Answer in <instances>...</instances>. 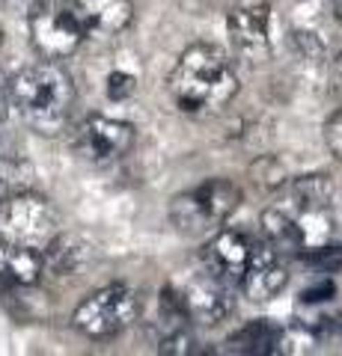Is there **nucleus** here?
<instances>
[{
    "label": "nucleus",
    "instance_id": "f257e3e1",
    "mask_svg": "<svg viewBox=\"0 0 342 356\" xmlns=\"http://www.w3.org/2000/svg\"><path fill=\"white\" fill-rule=\"evenodd\" d=\"M167 86L182 113H217L238 95V74L220 48L196 42L176 60Z\"/></svg>",
    "mask_w": 342,
    "mask_h": 356
},
{
    "label": "nucleus",
    "instance_id": "f03ea898",
    "mask_svg": "<svg viewBox=\"0 0 342 356\" xmlns=\"http://www.w3.org/2000/svg\"><path fill=\"white\" fill-rule=\"evenodd\" d=\"M9 104H15L24 125L33 131L45 137L60 134L75 107L72 74L54 60L27 65L9 81Z\"/></svg>",
    "mask_w": 342,
    "mask_h": 356
},
{
    "label": "nucleus",
    "instance_id": "7ed1b4c3",
    "mask_svg": "<svg viewBox=\"0 0 342 356\" xmlns=\"http://www.w3.org/2000/svg\"><path fill=\"white\" fill-rule=\"evenodd\" d=\"M241 202V191L229 178H208V181L176 193L170 202V220L182 235H205L217 229Z\"/></svg>",
    "mask_w": 342,
    "mask_h": 356
},
{
    "label": "nucleus",
    "instance_id": "20e7f679",
    "mask_svg": "<svg viewBox=\"0 0 342 356\" xmlns=\"http://www.w3.org/2000/svg\"><path fill=\"white\" fill-rule=\"evenodd\" d=\"M140 318V294L131 285L114 282L93 291L75 309L72 324L90 339H114Z\"/></svg>",
    "mask_w": 342,
    "mask_h": 356
},
{
    "label": "nucleus",
    "instance_id": "39448f33",
    "mask_svg": "<svg viewBox=\"0 0 342 356\" xmlns=\"http://www.w3.org/2000/svg\"><path fill=\"white\" fill-rule=\"evenodd\" d=\"M60 232V217L39 193L15 191L0 196V241L42 250Z\"/></svg>",
    "mask_w": 342,
    "mask_h": 356
},
{
    "label": "nucleus",
    "instance_id": "423d86ee",
    "mask_svg": "<svg viewBox=\"0 0 342 356\" xmlns=\"http://www.w3.org/2000/svg\"><path fill=\"white\" fill-rule=\"evenodd\" d=\"M30 39L45 60H63L81 48L86 30L81 27L78 15L63 0H36L27 15Z\"/></svg>",
    "mask_w": 342,
    "mask_h": 356
},
{
    "label": "nucleus",
    "instance_id": "0eeeda50",
    "mask_svg": "<svg viewBox=\"0 0 342 356\" xmlns=\"http://www.w3.org/2000/svg\"><path fill=\"white\" fill-rule=\"evenodd\" d=\"M134 125L110 116H86L78 128L72 131V149L78 158L90 163H114L134 149Z\"/></svg>",
    "mask_w": 342,
    "mask_h": 356
},
{
    "label": "nucleus",
    "instance_id": "6e6552de",
    "mask_svg": "<svg viewBox=\"0 0 342 356\" xmlns=\"http://www.w3.org/2000/svg\"><path fill=\"white\" fill-rule=\"evenodd\" d=\"M268 24H271L268 0H235L226 13L229 42L250 63H265L271 57Z\"/></svg>",
    "mask_w": 342,
    "mask_h": 356
},
{
    "label": "nucleus",
    "instance_id": "1a4fd4ad",
    "mask_svg": "<svg viewBox=\"0 0 342 356\" xmlns=\"http://www.w3.org/2000/svg\"><path fill=\"white\" fill-rule=\"evenodd\" d=\"M182 309L187 321H196V324L205 327H217L233 315V291H229V282H224L220 276H215L212 270H200L194 273L191 280L185 282V288L179 291Z\"/></svg>",
    "mask_w": 342,
    "mask_h": 356
},
{
    "label": "nucleus",
    "instance_id": "9d476101",
    "mask_svg": "<svg viewBox=\"0 0 342 356\" xmlns=\"http://www.w3.org/2000/svg\"><path fill=\"white\" fill-rule=\"evenodd\" d=\"M286 285H289V270H286V264H283V255L274 250L268 241L265 243L253 241L247 267H244V273H241L244 294L253 303H268Z\"/></svg>",
    "mask_w": 342,
    "mask_h": 356
},
{
    "label": "nucleus",
    "instance_id": "9b49d317",
    "mask_svg": "<svg viewBox=\"0 0 342 356\" xmlns=\"http://www.w3.org/2000/svg\"><path fill=\"white\" fill-rule=\"evenodd\" d=\"M250 247H253V241L247 235H241V232H233V229L217 232L205 243L203 261L215 276L233 285V282H241V273H244L247 259H250Z\"/></svg>",
    "mask_w": 342,
    "mask_h": 356
},
{
    "label": "nucleus",
    "instance_id": "f8f14e48",
    "mask_svg": "<svg viewBox=\"0 0 342 356\" xmlns=\"http://www.w3.org/2000/svg\"><path fill=\"white\" fill-rule=\"evenodd\" d=\"M72 13L78 15L81 27L95 36H114L123 33L134 18L131 0H69Z\"/></svg>",
    "mask_w": 342,
    "mask_h": 356
},
{
    "label": "nucleus",
    "instance_id": "ddd939ff",
    "mask_svg": "<svg viewBox=\"0 0 342 356\" xmlns=\"http://www.w3.org/2000/svg\"><path fill=\"white\" fill-rule=\"evenodd\" d=\"M42 273H45V264H42V252L36 247L0 241V282L30 288L42 280Z\"/></svg>",
    "mask_w": 342,
    "mask_h": 356
},
{
    "label": "nucleus",
    "instance_id": "4468645a",
    "mask_svg": "<svg viewBox=\"0 0 342 356\" xmlns=\"http://www.w3.org/2000/svg\"><path fill=\"white\" fill-rule=\"evenodd\" d=\"M42 250H45L42 252V264H45V270L57 273V276L78 273L93 255L90 243H86L81 235H60V232Z\"/></svg>",
    "mask_w": 342,
    "mask_h": 356
},
{
    "label": "nucleus",
    "instance_id": "2eb2a0df",
    "mask_svg": "<svg viewBox=\"0 0 342 356\" xmlns=\"http://www.w3.org/2000/svg\"><path fill=\"white\" fill-rule=\"evenodd\" d=\"M334 199V181L325 172L301 175L289 187V205H283L289 214H313V211H327Z\"/></svg>",
    "mask_w": 342,
    "mask_h": 356
},
{
    "label": "nucleus",
    "instance_id": "dca6fc26",
    "mask_svg": "<svg viewBox=\"0 0 342 356\" xmlns=\"http://www.w3.org/2000/svg\"><path fill=\"white\" fill-rule=\"evenodd\" d=\"M280 336L283 330L271 321H250L238 332H233L226 341V348L233 353H253V356H265V353H277L280 350Z\"/></svg>",
    "mask_w": 342,
    "mask_h": 356
},
{
    "label": "nucleus",
    "instance_id": "f3484780",
    "mask_svg": "<svg viewBox=\"0 0 342 356\" xmlns=\"http://www.w3.org/2000/svg\"><path fill=\"white\" fill-rule=\"evenodd\" d=\"M262 232H265V241L271 243L274 250H277L280 255L283 252H304V241H301V229H297L295 217L286 211L283 205L280 208H268L262 211Z\"/></svg>",
    "mask_w": 342,
    "mask_h": 356
},
{
    "label": "nucleus",
    "instance_id": "a211bd4d",
    "mask_svg": "<svg viewBox=\"0 0 342 356\" xmlns=\"http://www.w3.org/2000/svg\"><path fill=\"white\" fill-rule=\"evenodd\" d=\"M137 89V77H131L125 72H114L107 77V98L110 102H125L128 95H134Z\"/></svg>",
    "mask_w": 342,
    "mask_h": 356
},
{
    "label": "nucleus",
    "instance_id": "6ab92c4d",
    "mask_svg": "<svg viewBox=\"0 0 342 356\" xmlns=\"http://www.w3.org/2000/svg\"><path fill=\"white\" fill-rule=\"evenodd\" d=\"M325 143H327L330 154H334L336 161H342V107L325 122Z\"/></svg>",
    "mask_w": 342,
    "mask_h": 356
},
{
    "label": "nucleus",
    "instance_id": "aec40b11",
    "mask_svg": "<svg viewBox=\"0 0 342 356\" xmlns=\"http://www.w3.org/2000/svg\"><path fill=\"white\" fill-rule=\"evenodd\" d=\"M292 36H295V44L301 48V54H306V57H313L316 63H318V60H325V48L318 44L316 33H310V30H295Z\"/></svg>",
    "mask_w": 342,
    "mask_h": 356
},
{
    "label": "nucleus",
    "instance_id": "412c9836",
    "mask_svg": "<svg viewBox=\"0 0 342 356\" xmlns=\"http://www.w3.org/2000/svg\"><path fill=\"white\" fill-rule=\"evenodd\" d=\"M334 291H336L334 282H325V285L313 288V291H306L304 300H306V303H316V300H330V297H334Z\"/></svg>",
    "mask_w": 342,
    "mask_h": 356
},
{
    "label": "nucleus",
    "instance_id": "4be33fe9",
    "mask_svg": "<svg viewBox=\"0 0 342 356\" xmlns=\"http://www.w3.org/2000/svg\"><path fill=\"white\" fill-rule=\"evenodd\" d=\"M6 110H9V81H6V74L0 72V122L6 119Z\"/></svg>",
    "mask_w": 342,
    "mask_h": 356
},
{
    "label": "nucleus",
    "instance_id": "5701e85b",
    "mask_svg": "<svg viewBox=\"0 0 342 356\" xmlns=\"http://www.w3.org/2000/svg\"><path fill=\"white\" fill-rule=\"evenodd\" d=\"M336 18L342 21V0H336Z\"/></svg>",
    "mask_w": 342,
    "mask_h": 356
},
{
    "label": "nucleus",
    "instance_id": "b1692460",
    "mask_svg": "<svg viewBox=\"0 0 342 356\" xmlns=\"http://www.w3.org/2000/svg\"><path fill=\"white\" fill-rule=\"evenodd\" d=\"M0 42H3V30H0Z\"/></svg>",
    "mask_w": 342,
    "mask_h": 356
}]
</instances>
